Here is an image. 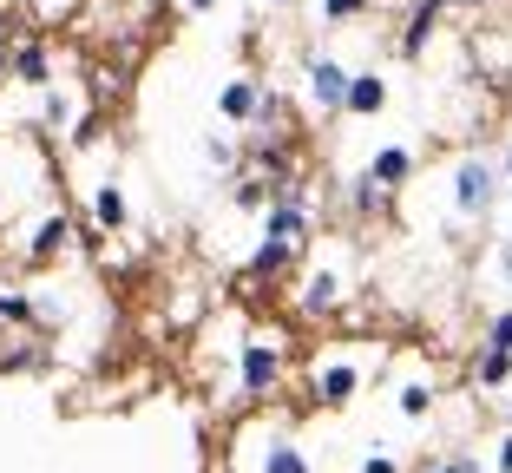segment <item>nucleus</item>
<instances>
[{
  "label": "nucleus",
  "instance_id": "f257e3e1",
  "mask_svg": "<svg viewBox=\"0 0 512 473\" xmlns=\"http://www.w3.org/2000/svg\"><path fill=\"white\" fill-rule=\"evenodd\" d=\"M289 382V336L283 329H250V336L237 342V401L243 408H256V401H270L276 388Z\"/></svg>",
  "mask_w": 512,
  "mask_h": 473
},
{
  "label": "nucleus",
  "instance_id": "f03ea898",
  "mask_svg": "<svg viewBox=\"0 0 512 473\" xmlns=\"http://www.w3.org/2000/svg\"><path fill=\"white\" fill-rule=\"evenodd\" d=\"M499 198H506V184H499L493 152L453 158V171H447V211H453V224H486V217L499 211Z\"/></svg>",
  "mask_w": 512,
  "mask_h": 473
},
{
  "label": "nucleus",
  "instance_id": "7ed1b4c3",
  "mask_svg": "<svg viewBox=\"0 0 512 473\" xmlns=\"http://www.w3.org/2000/svg\"><path fill=\"white\" fill-rule=\"evenodd\" d=\"M362 388H368V362L355 349H322L309 362V401L316 408H348Z\"/></svg>",
  "mask_w": 512,
  "mask_h": 473
},
{
  "label": "nucleus",
  "instance_id": "20e7f679",
  "mask_svg": "<svg viewBox=\"0 0 512 473\" xmlns=\"http://www.w3.org/2000/svg\"><path fill=\"white\" fill-rule=\"evenodd\" d=\"M309 230H316V198H309V184H283L263 211V237L270 244H289V250H309Z\"/></svg>",
  "mask_w": 512,
  "mask_h": 473
},
{
  "label": "nucleus",
  "instance_id": "39448f33",
  "mask_svg": "<svg viewBox=\"0 0 512 473\" xmlns=\"http://www.w3.org/2000/svg\"><path fill=\"white\" fill-rule=\"evenodd\" d=\"M348 66L329 60V53H302V99H309V112L316 119H342L348 112Z\"/></svg>",
  "mask_w": 512,
  "mask_h": 473
},
{
  "label": "nucleus",
  "instance_id": "423d86ee",
  "mask_svg": "<svg viewBox=\"0 0 512 473\" xmlns=\"http://www.w3.org/2000/svg\"><path fill=\"white\" fill-rule=\"evenodd\" d=\"M342 309H348V270L342 263H316L296 283V316L302 322H335Z\"/></svg>",
  "mask_w": 512,
  "mask_h": 473
},
{
  "label": "nucleus",
  "instance_id": "0eeeda50",
  "mask_svg": "<svg viewBox=\"0 0 512 473\" xmlns=\"http://www.w3.org/2000/svg\"><path fill=\"white\" fill-rule=\"evenodd\" d=\"M243 171H250V178H263L270 191L296 184V178H302V152H296V138H250V132H243Z\"/></svg>",
  "mask_w": 512,
  "mask_h": 473
},
{
  "label": "nucleus",
  "instance_id": "6e6552de",
  "mask_svg": "<svg viewBox=\"0 0 512 473\" xmlns=\"http://www.w3.org/2000/svg\"><path fill=\"white\" fill-rule=\"evenodd\" d=\"M243 434L256 441L250 473H316V460H309V447L296 434H283V428H243Z\"/></svg>",
  "mask_w": 512,
  "mask_h": 473
},
{
  "label": "nucleus",
  "instance_id": "1a4fd4ad",
  "mask_svg": "<svg viewBox=\"0 0 512 473\" xmlns=\"http://www.w3.org/2000/svg\"><path fill=\"white\" fill-rule=\"evenodd\" d=\"M14 86H27V92H46L53 86V46H46V33H20L14 40Z\"/></svg>",
  "mask_w": 512,
  "mask_h": 473
},
{
  "label": "nucleus",
  "instance_id": "9d476101",
  "mask_svg": "<svg viewBox=\"0 0 512 473\" xmlns=\"http://www.w3.org/2000/svg\"><path fill=\"white\" fill-rule=\"evenodd\" d=\"M66 244H73V217H66V211H46L40 224L27 230L20 257H27V263H60V257H66Z\"/></svg>",
  "mask_w": 512,
  "mask_h": 473
},
{
  "label": "nucleus",
  "instance_id": "9b49d317",
  "mask_svg": "<svg viewBox=\"0 0 512 473\" xmlns=\"http://www.w3.org/2000/svg\"><path fill=\"white\" fill-rule=\"evenodd\" d=\"M256 99H263V79H256V73H230L224 86H217V119H224V125H243V132H250Z\"/></svg>",
  "mask_w": 512,
  "mask_h": 473
},
{
  "label": "nucleus",
  "instance_id": "f8f14e48",
  "mask_svg": "<svg viewBox=\"0 0 512 473\" xmlns=\"http://www.w3.org/2000/svg\"><path fill=\"white\" fill-rule=\"evenodd\" d=\"M342 211L355 217V224H381V217L394 211V191H381L368 171H355V178L342 184Z\"/></svg>",
  "mask_w": 512,
  "mask_h": 473
},
{
  "label": "nucleus",
  "instance_id": "ddd939ff",
  "mask_svg": "<svg viewBox=\"0 0 512 473\" xmlns=\"http://www.w3.org/2000/svg\"><path fill=\"white\" fill-rule=\"evenodd\" d=\"M440 20H447L440 0H414V7H407V20H401V60H421L427 46H434Z\"/></svg>",
  "mask_w": 512,
  "mask_h": 473
},
{
  "label": "nucleus",
  "instance_id": "4468645a",
  "mask_svg": "<svg viewBox=\"0 0 512 473\" xmlns=\"http://www.w3.org/2000/svg\"><path fill=\"white\" fill-rule=\"evenodd\" d=\"M132 224V198H125V184H92V230L99 237H119V230Z\"/></svg>",
  "mask_w": 512,
  "mask_h": 473
},
{
  "label": "nucleus",
  "instance_id": "2eb2a0df",
  "mask_svg": "<svg viewBox=\"0 0 512 473\" xmlns=\"http://www.w3.org/2000/svg\"><path fill=\"white\" fill-rule=\"evenodd\" d=\"M414 171H421V158L407 152V145H381V152L368 158V178H375L381 191H407V184H414Z\"/></svg>",
  "mask_w": 512,
  "mask_h": 473
},
{
  "label": "nucleus",
  "instance_id": "dca6fc26",
  "mask_svg": "<svg viewBox=\"0 0 512 473\" xmlns=\"http://www.w3.org/2000/svg\"><path fill=\"white\" fill-rule=\"evenodd\" d=\"M388 99H394V92H388L381 73H355V79H348V112H342V119H381Z\"/></svg>",
  "mask_w": 512,
  "mask_h": 473
},
{
  "label": "nucleus",
  "instance_id": "f3484780",
  "mask_svg": "<svg viewBox=\"0 0 512 473\" xmlns=\"http://www.w3.org/2000/svg\"><path fill=\"white\" fill-rule=\"evenodd\" d=\"M296 257H302V250H289V244H270V237H256V250L243 257V276H250V283H276L283 270H296Z\"/></svg>",
  "mask_w": 512,
  "mask_h": 473
},
{
  "label": "nucleus",
  "instance_id": "a211bd4d",
  "mask_svg": "<svg viewBox=\"0 0 512 473\" xmlns=\"http://www.w3.org/2000/svg\"><path fill=\"white\" fill-rule=\"evenodd\" d=\"M7 329H40V296L33 290H14V283H0V336H7Z\"/></svg>",
  "mask_w": 512,
  "mask_h": 473
},
{
  "label": "nucleus",
  "instance_id": "6ab92c4d",
  "mask_svg": "<svg viewBox=\"0 0 512 473\" xmlns=\"http://www.w3.org/2000/svg\"><path fill=\"white\" fill-rule=\"evenodd\" d=\"M473 388L480 395H499V388H512V355L506 349H473Z\"/></svg>",
  "mask_w": 512,
  "mask_h": 473
},
{
  "label": "nucleus",
  "instance_id": "aec40b11",
  "mask_svg": "<svg viewBox=\"0 0 512 473\" xmlns=\"http://www.w3.org/2000/svg\"><path fill=\"white\" fill-rule=\"evenodd\" d=\"M20 368H46V349L33 329H20V336H0V375H20Z\"/></svg>",
  "mask_w": 512,
  "mask_h": 473
},
{
  "label": "nucleus",
  "instance_id": "412c9836",
  "mask_svg": "<svg viewBox=\"0 0 512 473\" xmlns=\"http://www.w3.org/2000/svg\"><path fill=\"white\" fill-rule=\"evenodd\" d=\"M289 99L276 86H263V99H256V119H250V138H289Z\"/></svg>",
  "mask_w": 512,
  "mask_h": 473
},
{
  "label": "nucleus",
  "instance_id": "4be33fe9",
  "mask_svg": "<svg viewBox=\"0 0 512 473\" xmlns=\"http://www.w3.org/2000/svg\"><path fill=\"white\" fill-rule=\"evenodd\" d=\"M434 401H440V388L427 382V375H414V382H401V395H394V414H401V421H427Z\"/></svg>",
  "mask_w": 512,
  "mask_h": 473
},
{
  "label": "nucleus",
  "instance_id": "5701e85b",
  "mask_svg": "<svg viewBox=\"0 0 512 473\" xmlns=\"http://www.w3.org/2000/svg\"><path fill=\"white\" fill-rule=\"evenodd\" d=\"M73 119H79V99L66 86H46L40 92V125L46 132H73Z\"/></svg>",
  "mask_w": 512,
  "mask_h": 473
},
{
  "label": "nucleus",
  "instance_id": "b1692460",
  "mask_svg": "<svg viewBox=\"0 0 512 473\" xmlns=\"http://www.w3.org/2000/svg\"><path fill=\"white\" fill-rule=\"evenodd\" d=\"M204 165H211V171H243V138L211 132V138H204Z\"/></svg>",
  "mask_w": 512,
  "mask_h": 473
},
{
  "label": "nucleus",
  "instance_id": "393cba45",
  "mask_svg": "<svg viewBox=\"0 0 512 473\" xmlns=\"http://www.w3.org/2000/svg\"><path fill=\"white\" fill-rule=\"evenodd\" d=\"M270 198H276V191H270L263 178L237 171V191H230V204H237V211H256V217H263V211H270Z\"/></svg>",
  "mask_w": 512,
  "mask_h": 473
},
{
  "label": "nucleus",
  "instance_id": "a878e982",
  "mask_svg": "<svg viewBox=\"0 0 512 473\" xmlns=\"http://www.w3.org/2000/svg\"><path fill=\"white\" fill-rule=\"evenodd\" d=\"M322 27H348V20H368L375 14V0H316Z\"/></svg>",
  "mask_w": 512,
  "mask_h": 473
},
{
  "label": "nucleus",
  "instance_id": "bb28decb",
  "mask_svg": "<svg viewBox=\"0 0 512 473\" xmlns=\"http://www.w3.org/2000/svg\"><path fill=\"white\" fill-rule=\"evenodd\" d=\"M414 473H486V460L480 454H427Z\"/></svg>",
  "mask_w": 512,
  "mask_h": 473
},
{
  "label": "nucleus",
  "instance_id": "cd10ccee",
  "mask_svg": "<svg viewBox=\"0 0 512 473\" xmlns=\"http://www.w3.org/2000/svg\"><path fill=\"white\" fill-rule=\"evenodd\" d=\"M480 349H506V355H512V303L486 316V329H480Z\"/></svg>",
  "mask_w": 512,
  "mask_h": 473
},
{
  "label": "nucleus",
  "instance_id": "c85d7f7f",
  "mask_svg": "<svg viewBox=\"0 0 512 473\" xmlns=\"http://www.w3.org/2000/svg\"><path fill=\"white\" fill-rule=\"evenodd\" d=\"M362 473H407V467H401V454H388V447H368V454H362Z\"/></svg>",
  "mask_w": 512,
  "mask_h": 473
},
{
  "label": "nucleus",
  "instance_id": "c756f323",
  "mask_svg": "<svg viewBox=\"0 0 512 473\" xmlns=\"http://www.w3.org/2000/svg\"><path fill=\"white\" fill-rule=\"evenodd\" d=\"M14 40H20V33H14V20L0 14V79L14 73Z\"/></svg>",
  "mask_w": 512,
  "mask_h": 473
},
{
  "label": "nucleus",
  "instance_id": "7c9ffc66",
  "mask_svg": "<svg viewBox=\"0 0 512 473\" xmlns=\"http://www.w3.org/2000/svg\"><path fill=\"white\" fill-rule=\"evenodd\" d=\"M493 165H499V184H506V191H512V132L499 138V152H493Z\"/></svg>",
  "mask_w": 512,
  "mask_h": 473
},
{
  "label": "nucleus",
  "instance_id": "2f4dec72",
  "mask_svg": "<svg viewBox=\"0 0 512 473\" xmlns=\"http://www.w3.org/2000/svg\"><path fill=\"white\" fill-rule=\"evenodd\" d=\"M493 276H499V283H506V290H512V237H506V244L493 250Z\"/></svg>",
  "mask_w": 512,
  "mask_h": 473
},
{
  "label": "nucleus",
  "instance_id": "473e14b6",
  "mask_svg": "<svg viewBox=\"0 0 512 473\" xmlns=\"http://www.w3.org/2000/svg\"><path fill=\"white\" fill-rule=\"evenodd\" d=\"M493 473H512V434H499V441H493Z\"/></svg>",
  "mask_w": 512,
  "mask_h": 473
},
{
  "label": "nucleus",
  "instance_id": "72a5a7b5",
  "mask_svg": "<svg viewBox=\"0 0 512 473\" xmlns=\"http://www.w3.org/2000/svg\"><path fill=\"white\" fill-rule=\"evenodd\" d=\"M178 7H184V20H204V14H217L224 0H178Z\"/></svg>",
  "mask_w": 512,
  "mask_h": 473
},
{
  "label": "nucleus",
  "instance_id": "f704fd0d",
  "mask_svg": "<svg viewBox=\"0 0 512 473\" xmlns=\"http://www.w3.org/2000/svg\"><path fill=\"white\" fill-rule=\"evenodd\" d=\"M493 217H499V224H506V237H512V191H506V198H499V211H493Z\"/></svg>",
  "mask_w": 512,
  "mask_h": 473
},
{
  "label": "nucleus",
  "instance_id": "c9c22d12",
  "mask_svg": "<svg viewBox=\"0 0 512 473\" xmlns=\"http://www.w3.org/2000/svg\"><path fill=\"white\" fill-rule=\"evenodd\" d=\"M499 421H506V434H512V395H506V408H499Z\"/></svg>",
  "mask_w": 512,
  "mask_h": 473
},
{
  "label": "nucleus",
  "instance_id": "e433bc0d",
  "mask_svg": "<svg viewBox=\"0 0 512 473\" xmlns=\"http://www.w3.org/2000/svg\"><path fill=\"white\" fill-rule=\"evenodd\" d=\"M440 7H486V0H440Z\"/></svg>",
  "mask_w": 512,
  "mask_h": 473
},
{
  "label": "nucleus",
  "instance_id": "4c0bfd02",
  "mask_svg": "<svg viewBox=\"0 0 512 473\" xmlns=\"http://www.w3.org/2000/svg\"><path fill=\"white\" fill-rule=\"evenodd\" d=\"M7 7H40V0H7Z\"/></svg>",
  "mask_w": 512,
  "mask_h": 473
},
{
  "label": "nucleus",
  "instance_id": "58836bf2",
  "mask_svg": "<svg viewBox=\"0 0 512 473\" xmlns=\"http://www.w3.org/2000/svg\"><path fill=\"white\" fill-rule=\"evenodd\" d=\"M0 211H7V178H0Z\"/></svg>",
  "mask_w": 512,
  "mask_h": 473
},
{
  "label": "nucleus",
  "instance_id": "ea45409f",
  "mask_svg": "<svg viewBox=\"0 0 512 473\" xmlns=\"http://www.w3.org/2000/svg\"><path fill=\"white\" fill-rule=\"evenodd\" d=\"M270 7H296V0H270Z\"/></svg>",
  "mask_w": 512,
  "mask_h": 473
},
{
  "label": "nucleus",
  "instance_id": "a19ab883",
  "mask_svg": "<svg viewBox=\"0 0 512 473\" xmlns=\"http://www.w3.org/2000/svg\"><path fill=\"white\" fill-rule=\"evenodd\" d=\"M0 138H7V119H0Z\"/></svg>",
  "mask_w": 512,
  "mask_h": 473
},
{
  "label": "nucleus",
  "instance_id": "79ce46f5",
  "mask_svg": "<svg viewBox=\"0 0 512 473\" xmlns=\"http://www.w3.org/2000/svg\"><path fill=\"white\" fill-rule=\"evenodd\" d=\"M224 473H230V467H224Z\"/></svg>",
  "mask_w": 512,
  "mask_h": 473
}]
</instances>
